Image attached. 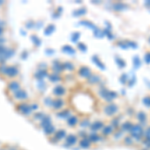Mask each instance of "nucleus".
Instances as JSON below:
<instances>
[{
	"label": "nucleus",
	"instance_id": "obj_28",
	"mask_svg": "<svg viewBox=\"0 0 150 150\" xmlns=\"http://www.w3.org/2000/svg\"><path fill=\"white\" fill-rule=\"evenodd\" d=\"M2 32H3V29H2V27H0V35L2 34Z\"/></svg>",
	"mask_w": 150,
	"mask_h": 150
},
{
	"label": "nucleus",
	"instance_id": "obj_25",
	"mask_svg": "<svg viewBox=\"0 0 150 150\" xmlns=\"http://www.w3.org/2000/svg\"><path fill=\"white\" fill-rule=\"evenodd\" d=\"M57 116L59 117V118H69L70 116H71V114H70V112H69V110H62V111H60V112H58L57 113Z\"/></svg>",
	"mask_w": 150,
	"mask_h": 150
},
{
	"label": "nucleus",
	"instance_id": "obj_6",
	"mask_svg": "<svg viewBox=\"0 0 150 150\" xmlns=\"http://www.w3.org/2000/svg\"><path fill=\"white\" fill-rule=\"evenodd\" d=\"M116 129L112 126V125L109 123V124H105V126L103 127V129L101 130V135H102L104 138H108V137L112 136L113 133L115 132Z\"/></svg>",
	"mask_w": 150,
	"mask_h": 150
},
{
	"label": "nucleus",
	"instance_id": "obj_2",
	"mask_svg": "<svg viewBox=\"0 0 150 150\" xmlns=\"http://www.w3.org/2000/svg\"><path fill=\"white\" fill-rule=\"evenodd\" d=\"M118 111H119V108L115 103L109 102L108 104H106L103 107V114L107 117H110V118H113V117L116 116Z\"/></svg>",
	"mask_w": 150,
	"mask_h": 150
},
{
	"label": "nucleus",
	"instance_id": "obj_3",
	"mask_svg": "<svg viewBox=\"0 0 150 150\" xmlns=\"http://www.w3.org/2000/svg\"><path fill=\"white\" fill-rule=\"evenodd\" d=\"M66 136H67V132H66L65 129H58V130H56V132L51 136V138H50V142L58 143L59 141L65 139Z\"/></svg>",
	"mask_w": 150,
	"mask_h": 150
},
{
	"label": "nucleus",
	"instance_id": "obj_22",
	"mask_svg": "<svg viewBox=\"0 0 150 150\" xmlns=\"http://www.w3.org/2000/svg\"><path fill=\"white\" fill-rule=\"evenodd\" d=\"M122 141L126 146H133L135 143V141L133 140V138L130 136V135H125L124 138L122 139Z\"/></svg>",
	"mask_w": 150,
	"mask_h": 150
},
{
	"label": "nucleus",
	"instance_id": "obj_18",
	"mask_svg": "<svg viewBox=\"0 0 150 150\" xmlns=\"http://www.w3.org/2000/svg\"><path fill=\"white\" fill-rule=\"evenodd\" d=\"M27 93L25 92L24 90L20 89V90L16 91L14 93V98L15 99H18V100H23V99H27Z\"/></svg>",
	"mask_w": 150,
	"mask_h": 150
},
{
	"label": "nucleus",
	"instance_id": "obj_8",
	"mask_svg": "<svg viewBox=\"0 0 150 150\" xmlns=\"http://www.w3.org/2000/svg\"><path fill=\"white\" fill-rule=\"evenodd\" d=\"M88 139L91 141L92 144H97V143L103 141L104 137H103L101 134H99L98 132H91L88 134Z\"/></svg>",
	"mask_w": 150,
	"mask_h": 150
},
{
	"label": "nucleus",
	"instance_id": "obj_19",
	"mask_svg": "<svg viewBox=\"0 0 150 150\" xmlns=\"http://www.w3.org/2000/svg\"><path fill=\"white\" fill-rule=\"evenodd\" d=\"M66 92L65 87H63L62 85H59V86H56L55 88L53 89V94L56 95V96H62L64 95Z\"/></svg>",
	"mask_w": 150,
	"mask_h": 150
},
{
	"label": "nucleus",
	"instance_id": "obj_27",
	"mask_svg": "<svg viewBox=\"0 0 150 150\" xmlns=\"http://www.w3.org/2000/svg\"><path fill=\"white\" fill-rule=\"evenodd\" d=\"M143 104H144L146 107L150 108V96H146L143 98Z\"/></svg>",
	"mask_w": 150,
	"mask_h": 150
},
{
	"label": "nucleus",
	"instance_id": "obj_29",
	"mask_svg": "<svg viewBox=\"0 0 150 150\" xmlns=\"http://www.w3.org/2000/svg\"><path fill=\"white\" fill-rule=\"evenodd\" d=\"M140 150H150V149H147V148H144V147H143V148H141Z\"/></svg>",
	"mask_w": 150,
	"mask_h": 150
},
{
	"label": "nucleus",
	"instance_id": "obj_20",
	"mask_svg": "<svg viewBox=\"0 0 150 150\" xmlns=\"http://www.w3.org/2000/svg\"><path fill=\"white\" fill-rule=\"evenodd\" d=\"M50 124H52V120H51V118H50L49 116H47V115H45L44 118L42 119V120L40 121V123H39V125H40L41 128H44V127L48 126V125H50Z\"/></svg>",
	"mask_w": 150,
	"mask_h": 150
},
{
	"label": "nucleus",
	"instance_id": "obj_31",
	"mask_svg": "<svg viewBox=\"0 0 150 150\" xmlns=\"http://www.w3.org/2000/svg\"><path fill=\"white\" fill-rule=\"evenodd\" d=\"M148 42H149V44H150V38H149V39H148Z\"/></svg>",
	"mask_w": 150,
	"mask_h": 150
},
{
	"label": "nucleus",
	"instance_id": "obj_21",
	"mask_svg": "<svg viewBox=\"0 0 150 150\" xmlns=\"http://www.w3.org/2000/svg\"><path fill=\"white\" fill-rule=\"evenodd\" d=\"M90 125H91V121L89 118H84L82 119V120H80V122H79V126L82 129H85V130H86V128H89Z\"/></svg>",
	"mask_w": 150,
	"mask_h": 150
},
{
	"label": "nucleus",
	"instance_id": "obj_5",
	"mask_svg": "<svg viewBox=\"0 0 150 150\" xmlns=\"http://www.w3.org/2000/svg\"><path fill=\"white\" fill-rule=\"evenodd\" d=\"M105 126L104 121L102 120H95L93 122H91V125L89 127V129L91 130V132H99L103 129V127Z\"/></svg>",
	"mask_w": 150,
	"mask_h": 150
},
{
	"label": "nucleus",
	"instance_id": "obj_13",
	"mask_svg": "<svg viewBox=\"0 0 150 150\" xmlns=\"http://www.w3.org/2000/svg\"><path fill=\"white\" fill-rule=\"evenodd\" d=\"M133 124H134V123L131 122L130 120H126V121H124V122L121 123L120 128H119V129H120V130H122L124 133H126V132L129 133V132H130V130H131V128H132Z\"/></svg>",
	"mask_w": 150,
	"mask_h": 150
},
{
	"label": "nucleus",
	"instance_id": "obj_15",
	"mask_svg": "<svg viewBox=\"0 0 150 150\" xmlns=\"http://www.w3.org/2000/svg\"><path fill=\"white\" fill-rule=\"evenodd\" d=\"M4 74H6L9 77H14L18 74V70H17V68L14 67V66H9V67L5 68V72H4Z\"/></svg>",
	"mask_w": 150,
	"mask_h": 150
},
{
	"label": "nucleus",
	"instance_id": "obj_16",
	"mask_svg": "<svg viewBox=\"0 0 150 150\" xmlns=\"http://www.w3.org/2000/svg\"><path fill=\"white\" fill-rule=\"evenodd\" d=\"M124 134H125V133L123 132L122 130H120V129H117V130H115V132L113 133V135L111 136V138H112L114 141H119V140H121V139L124 138V136H125Z\"/></svg>",
	"mask_w": 150,
	"mask_h": 150
},
{
	"label": "nucleus",
	"instance_id": "obj_9",
	"mask_svg": "<svg viewBox=\"0 0 150 150\" xmlns=\"http://www.w3.org/2000/svg\"><path fill=\"white\" fill-rule=\"evenodd\" d=\"M136 119L139 123V124H141L142 126H145V125L148 123V116H147V114L144 112V111H139V112H137L136 114Z\"/></svg>",
	"mask_w": 150,
	"mask_h": 150
},
{
	"label": "nucleus",
	"instance_id": "obj_1",
	"mask_svg": "<svg viewBox=\"0 0 150 150\" xmlns=\"http://www.w3.org/2000/svg\"><path fill=\"white\" fill-rule=\"evenodd\" d=\"M144 132H145L144 126H142L139 123H134L130 132H129V135L132 137L135 142H141L143 140V138H144Z\"/></svg>",
	"mask_w": 150,
	"mask_h": 150
},
{
	"label": "nucleus",
	"instance_id": "obj_7",
	"mask_svg": "<svg viewBox=\"0 0 150 150\" xmlns=\"http://www.w3.org/2000/svg\"><path fill=\"white\" fill-rule=\"evenodd\" d=\"M18 111L21 112V114L25 115V116H29V115L32 114V108H31V105L27 104V103H22V104H19L18 106Z\"/></svg>",
	"mask_w": 150,
	"mask_h": 150
},
{
	"label": "nucleus",
	"instance_id": "obj_4",
	"mask_svg": "<svg viewBox=\"0 0 150 150\" xmlns=\"http://www.w3.org/2000/svg\"><path fill=\"white\" fill-rule=\"evenodd\" d=\"M65 140V145L68 147H73L75 145L78 144L79 137L77 136V134H67Z\"/></svg>",
	"mask_w": 150,
	"mask_h": 150
},
{
	"label": "nucleus",
	"instance_id": "obj_30",
	"mask_svg": "<svg viewBox=\"0 0 150 150\" xmlns=\"http://www.w3.org/2000/svg\"><path fill=\"white\" fill-rule=\"evenodd\" d=\"M2 3H3V1H0V4H2Z\"/></svg>",
	"mask_w": 150,
	"mask_h": 150
},
{
	"label": "nucleus",
	"instance_id": "obj_12",
	"mask_svg": "<svg viewBox=\"0 0 150 150\" xmlns=\"http://www.w3.org/2000/svg\"><path fill=\"white\" fill-rule=\"evenodd\" d=\"M78 74L79 76L83 77V78H89V77L92 75V72H91V70L89 69L88 67H86V66H81L78 70Z\"/></svg>",
	"mask_w": 150,
	"mask_h": 150
},
{
	"label": "nucleus",
	"instance_id": "obj_11",
	"mask_svg": "<svg viewBox=\"0 0 150 150\" xmlns=\"http://www.w3.org/2000/svg\"><path fill=\"white\" fill-rule=\"evenodd\" d=\"M78 146L82 149H89L92 147V143L88 139V137H85V138H81L78 141Z\"/></svg>",
	"mask_w": 150,
	"mask_h": 150
},
{
	"label": "nucleus",
	"instance_id": "obj_10",
	"mask_svg": "<svg viewBox=\"0 0 150 150\" xmlns=\"http://www.w3.org/2000/svg\"><path fill=\"white\" fill-rule=\"evenodd\" d=\"M79 122H80V119H79V117L77 116V115H71L69 118L66 119V124H67V126L72 127V128L77 126V125H79Z\"/></svg>",
	"mask_w": 150,
	"mask_h": 150
},
{
	"label": "nucleus",
	"instance_id": "obj_14",
	"mask_svg": "<svg viewBox=\"0 0 150 150\" xmlns=\"http://www.w3.org/2000/svg\"><path fill=\"white\" fill-rule=\"evenodd\" d=\"M63 106H64V101L61 98H56L52 101L51 107L53 109H55V110H60Z\"/></svg>",
	"mask_w": 150,
	"mask_h": 150
},
{
	"label": "nucleus",
	"instance_id": "obj_26",
	"mask_svg": "<svg viewBox=\"0 0 150 150\" xmlns=\"http://www.w3.org/2000/svg\"><path fill=\"white\" fill-rule=\"evenodd\" d=\"M144 138L145 139H148L150 140V125L145 128V132H144Z\"/></svg>",
	"mask_w": 150,
	"mask_h": 150
},
{
	"label": "nucleus",
	"instance_id": "obj_17",
	"mask_svg": "<svg viewBox=\"0 0 150 150\" xmlns=\"http://www.w3.org/2000/svg\"><path fill=\"white\" fill-rule=\"evenodd\" d=\"M43 132L45 133L47 136H52V135H53L54 133L56 132V127L54 126L53 124H50V125H48V126L44 127Z\"/></svg>",
	"mask_w": 150,
	"mask_h": 150
},
{
	"label": "nucleus",
	"instance_id": "obj_23",
	"mask_svg": "<svg viewBox=\"0 0 150 150\" xmlns=\"http://www.w3.org/2000/svg\"><path fill=\"white\" fill-rule=\"evenodd\" d=\"M8 88H9L10 91H13V92L15 93L16 91L20 90V85H19V83H18L17 81H12V82H10Z\"/></svg>",
	"mask_w": 150,
	"mask_h": 150
},
{
	"label": "nucleus",
	"instance_id": "obj_24",
	"mask_svg": "<svg viewBox=\"0 0 150 150\" xmlns=\"http://www.w3.org/2000/svg\"><path fill=\"white\" fill-rule=\"evenodd\" d=\"M88 82L90 83V84H97V83L100 82V77H99L98 75L92 73V75L88 78Z\"/></svg>",
	"mask_w": 150,
	"mask_h": 150
}]
</instances>
